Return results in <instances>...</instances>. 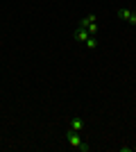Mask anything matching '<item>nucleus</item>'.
Returning a JSON list of instances; mask_svg holds the SVG:
<instances>
[{
  "label": "nucleus",
  "instance_id": "1",
  "mask_svg": "<svg viewBox=\"0 0 136 152\" xmlns=\"http://www.w3.org/2000/svg\"><path fill=\"white\" fill-rule=\"evenodd\" d=\"M66 139H68V143H71L73 148H79L84 141L79 139V132H73V129H68V134H66Z\"/></svg>",
  "mask_w": 136,
  "mask_h": 152
},
{
  "label": "nucleus",
  "instance_id": "2",
  "mask_svg": "<svg viewBox=\"0 0 136 152\" xmlns=\"http://www.w3.org/2000/svg\"><path fill=\"white\" fill-rule=\"evenodd\" d=\"M118 18H125L127 23L136 25V12H132V9H118Z\"/></svg>",
  "mask_w": 136,
  "mask_h": 152
},
{
  "label": "nucleus",
  "instance_id": "3",
  "mask_svg": "<svg viewBox=\"0 0 136 152\" xmlns=\"http://www.w3.org/2000/svg\"><path fill=\"white\" fill-rule=\"evenodd\" d=\"M68 127H71L73 132H82V129L86 127V123H84V118H79V116H75V118H73V121L68 123Z\"/></svg>",
  "mask_w": 136,
  "mask_h": 152
},
{
  "label": "nucleus",
  "instance_id": "4",
  "mask_svg": "<svg viewBox=\"0 0 136 152\" xmlns=\"http://www.w3.org/2000/svg\"><path fill=\"white\" fill-rule=\"evenodd\" d=\"M89 37H91V34L84 30V27H77V30H75V41H79V43H84Z\"/></svg>",
  "mask_w": 136,
  "mask_h": 152
},
{
  "label": "nucleus",
  "instance_id": "5",
  "mask_svg": "<svg viewBox=\"0 0 136 152\" xmlns=\"http://www.w3.org/2000/svg\"><path fill=\"white\" fill-rule=\"evenodd\" d=\"M95 18H97L95 14H89L86 18H82V20H79V27H84V30H86V27H89L91 23H95Z\"/></svg>",
  "mask_w": 136,
  "mask_h": 152
},
{
  "label": "nucleus",
  "instance_id": "6",
  "mask_svg": "<svg viewBox=\"0 0 136 152\" xmlns=\"http://www.w3.org/2000/svg\"><path fill=\"white\" fill-rule=\"evenodd\" d=\"M84 43H86V48H89V50H95V48H97V39H95V37H89Z\"/></svg>",
  "mask_w": 136,
  "mask_h": 152
},
{
  "label": "nucleus",
  "instance_id": "7",
  "mask_svg": "<svg viewBox=\"0 0 136 152\" xmlns=\"http://www.w3.org/2000/svg\"><path fill=\"white\" fill-rule=\"evenodd\" d=\"M132 150H136V148L134 145H123L120 148V152H132Z\"/></svg>",
  "mask_w": 136,
  "mask_h": 152
},
{
  "label": "nucleus",
  "instance_id": "8",
  "mask_svg": "<svg viewBox=\"0 0 136 152\" xmlns=\"http://www.w3.org/2000/svg\"><path fill=\"white\" fill-rule=\"evenodd\" d=\"M77 150H79V152H89V150H91V148H89V145H86V143H82V145H79V148H77Z\"/></svg>",
  "mask_w": 136,
  "mask_h": 152
}]
</instances>
